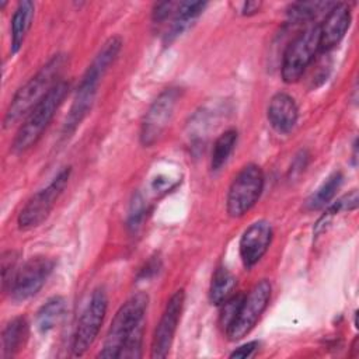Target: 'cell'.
Masks as SVG:
<instances>
[{
  "label": "cell",
  "instance_id": "484cf974",
  "mask_svg": "<svg viewBox=\"0 0 359 359\" xmlns=\"http://www.w3.org/2000/svg\"><path fill=\"white\" fill-rule=\"evenodd\" d=\"M144 216V206H143V201L139 195L135 196L133 202H132V208H130V213H129V222L128 226L132 230H136L140 226V222Z\"/></svg>",
  "mask_w": 359,
  "mask_h": 359
},
{
  "label": "cell",
  "instance_id": "4fadbf2b",
  "mask_svg": "<svg viewBox=\"0 0 359 359\" xmlns=\"http://www.w3.org/2000/svg\"><path fill=\"white\" fill-rule=\"evenodd\" d=\"M351 25V8L346 3H334L320 27V50L335 48Z\"/></svg>",
  "mask_w": 359,
  "mask_h": 359
},
{
  "label": "cell",
  "instance_id": "7c38bea8",
  "mask_svg": "<svg viewBox=\"0 0 359 359\" xmlns=\"http://www.w3.org/2000/svg\"><path fill=\"white\" fill-rule=\"evenodd\" d=\"M272 241V226L266 220L251 223L240 238V257L245 268L254 266L266 252Z\"/></svg>",
  "mask_w": 359,
  "mask_h": 359
},
{
  "label": "cell",
  "instance_id": "2e32d148",
  "mask_svg": "<svg viewBox=\"0 0 359 359\" xmlns=\"http://www.w3.org/2000/svg\"><path fill=\"white\" fill-rule=\"evenodd\" d=\"M208 3L205 1H181L177 3L172 20H171V27L168 32L165 34V43H170L174 41L178 35H181L184 31H187L194 21L202 14Z\"/></svg>",
  "mask_w": 359,
  "mask_h": 359
},
{
  "label": "cell",
  "instance_id": "d4e9b609",
  "mask_svg": "<svg viewBox=\"0 0 359 359\" xmlns=\"http://www.w3.org/2000/svg\"><path fill=\"white\" fill-rule=\"evenodd\" d=\"M17 259L18 254L15 251H7L1 255V278H3V289L7 290L10 286L15 272H17Z\"/></svg>",
  "mask_w": 359,
  "mask_h": 359
},
{
  "label": "cell",
  "instance_id": "9a60e30c",
  "mask_svg": "<svg viewBox=\"0 0 359 359\" xmlns=\"http://www.w3.org/2000/svg\"><path fill=\"white\" fill-rule=\"evenodd\" d=\"M266 116L271 126L279 133H289L297 123L299 109L294 100L286 93H276L266 109Z\"/></svg>",
  "mask_w": 359,
  "mask_h": 359
},
{
  "label": "cell",
  "instance_id": "ba28073f",
  "mask_svg": "<svg viewBox=\"0 0 359 359\" xmlns=\"http://www.w3.org/2000/svg\"><path fill=\"white\" fill-rule=\"evenodd\" d=\"M181 98V88L170 87L165 88L150 105L140 126V142L143 146L149 147L154 144L165 128L168 126L175 105Z\"/></svg>",
  "mask_w": 359,
  "mask_h": 359
},
{
  "label": "cell",
  "instance_id": "ffe728a7",
  "mask_svg": "<svg viewBox=\"0 0 359 359\" xmlns=\"http://www.w3.org/2000/svg\"><path fill=\"white\" fill-rule=\"evenodd\" d=\"M344 181V177L339 171L331 174L306 201V209L307 210H318L323 208H327L334 196L337 195V191L341 188Z\"/></svg>",
  "mask_w": 359,
  "mask_h": 359
},
{
  "label": "cell",
  "instance_id": "9c48e42d",
  "mask_svg": "<svg viewBox=\"0 0 359 359\" xmlns=\"http://www.w3.org/2000/svg\"><path fill=\"white\" fill-rule=\"evenodd\" d=\"M55 268V261L49 257L29 258L22 266H20L7 287L10 297L15 302L27 300L35 296Z\"/></svg>",
  "mask_w": 359,
  "mask_h": 359
},
{
  "label": "cell",
  "instance_id": "52a82bcc",
  "mask_svg": "<svg viewBox=\"0 0 359 359\" xmlns=\"http://www.w3.org/2000/svg\"><path fill=\"white\" fill-rule=\"evenodd\" d=\"M108 309V297L102 287L93 292L86 309L83 310L74 335L72 341V352L74 356L84 355L90 346L94 344L100 328L102 325L104 317Z\"/></svg>",
  "mask_w": 359,
  "mask_h": 359
},
{
  "label": "cell",
  "instance_id": "277c9868",
  "mask_svg": "<svg viewBox=\"0 0 359 359\" xmlns=\"http://www.w3.org/2000/svg\"><path fill=\"white\" fill-rule=\"evenodd\" d=\"M320 50V27L313 24L303 29L287 45L283 52L280 74L285 83L297 81L306 69L313 63L317 52Z\"/></svg>",
  "mask_w": 359,
  "mask_h": 359
},
{
  "label": "cell",
  "instance_id": "83f0119b",
  "mask_svg": "<svg viewBox=\"0 0 359 359\" xmlns=\"http://www.w3.org/2000/svg\"><path fill=\"white\" fill-rule=\"evenodd\" d=\"M258 346H259V342H258V341L247 342V344L238 346L237 349H234V351L230 353V358H238V359L251 358V356L254 355V352L258 349Z\"/></svg>",
  "mask_w": 359,
  "mask_h": 359
},
{
  "label": "cell",
  "instance_id": "5bb4252c",
  "mask_svg": "<svg viewBox=\"0 0 359 359\" xmlns=\"http://www.w3.org/2000/svg\"><path fill=\"white\" fill-rule=\"evenodd\" d=\"M121 48H122V39L119 36H111L98 50L93 62L88 65L77 88L97 93L100 80L102 79L105 72L109 69V66L114 63V60L119 55Z\"/></svg>",
  "mask_w": 359,
  "mask_h": 359
},
{
  "label": "cell",
  "instance_id": "603a6c76",
  "mask_svg": "<svg viewBox=\"0 0 359 359\" xmlns=\"http://www.w3.org/2000/svg\"><path fill=\"white\" fill-rule=\"evenodd\" d=\"M334 3H324V1H300L292 4L289 10V18L294 22H302V21H309L316 17L321 8H330Z\"/></svg>",
  "mask_w": 359,
  "mask_h": 359
},
{
  "label": "cell",
  "instance_id": "e0dca14e",
  "mask_svg": "<svg viewBox=\"0 0 359 359\" xmlns=\"http://www.w3.org/2000/svg\"><path fill=\"white\" fill-rule=\"evenodd\" d=\"M34 11L35 4L29 0H22L17 4L11 18V53H17L21 49L27 34L31 29Z\"/></svg>",
  "mask_w": 359,
  "mask_h": 359
},
{
  "label": "cell",
  "instance_id": "7402d4cb",
  "mask_svg": "<svg viewBox=\"0 0 359 359\" xmlns=\"http://www.w3.org/2000/svg\"><path fill=\"white\" fill-rule=\"evenodd\" d=\"M237 143V130L229 129L223 132L215 142L210 157V168L213 171H219L230 158Z\"/></svg>",
  "mask_w": 359,
  "mask_h": 359
},
{
  "label": "cell",
  "instance_id": "ac0fdd59",
  "mask_svg": "<svg viewBox=\"0 0 359 359\" xmlns=\"http://www.w3.org/2000/svg\"><path fill=\"white\" fill-rule=\"evenodd\" d=\"M28 338V323L24 317H15L4 327L1 332V356H14Z\"/></svg>",
  "mask_w": 359,
  "mask_h": 359
},
{
  "label": "cell",
  "instance_id": "7a4b0ae2",
  "mask_svg": "<svg viewBox=\"0 0 359 359\" xmlns=\"http://www.w3.org/2000/svg\"><path fill=\"white\" fill-rule=\"evenodd\" d=\"M149 304L146 293L130 296L115 313L98 358H118L122 345L137 331L144 330V316Z\"/></svg>",
  "mask_w": 359,
  "mask_h": 359
},
{
  "label": "cell",
  "instance_id": "4316f807",
  "mask_svg": "<svg viewBox=\"0 0 359 359\" xmlns=\"http://www.w3.org/2000/svg\"><path fill=\"white\" fill-rule=\"evenodd\" d=\"M177 3L174 1H163V3H157L153 8V21L157 24L165 21L167 18L172 17L174 10H175Z\"/></svg>",
  "mask_w": 359,
  "mask_h": 359
},
{
  "label": "cell",
  "instance_id": "3957f363",
  "mask_svg": "<svg viewBox=\"0 0 359 359\" xmlns=\"http://www.w3.org/2000/svg\"><path fill=\"white\" fill-rule=\"evenodd\" d=\"M70 84L66 80H60L56 86L49 91V94L28 114L24 123L20 126L11 150L14 153H24L34 147L38 140L42 137L43 132L52 122L56 111L63 104L66 95L69 94Z\"/></svg>",
  "mask_w": 359,
  "mask_h": 359
},
{
  "label": "cell",
  "instance_id": "8fae6325",
  "mask_svg": "<svg viewBox=\"0 0 359 359\" xmlns=\"http://www.w3.org/2000/svg\"><path fill=\"white\" fill-rule=\"evenodd\" d=\"M185 293L184 289L177 290L168 299L160 321L154 330L151 341V358H165L174 341V335L184 309Z\"/></svg>",
  "mask_w": 359,
  "mask_h": 359
},
{
  "label": "cell",
  "instance_id": "d6986e66",
  "mask_svg": "<svg viewBox=\"0 0 359 359\" xmlns=\"http://www.w3.org/2000/svg\"><path fill=\"white\" fill-rule=\"evenodd\" d=\"M66 310H67V304L62 296H53L48 299L36 313V318H35L36 328L42 334L52 331L63 320Z\"/></svg>",
  "mask_w": 359,
  "mask_h": 359
},
{
  "label": "cell",
  "instance_id": "f546056e",
  "mask_svg": "<svg viewBox=\"0 0 359 359\" xmlns=\"http://www.w3.org/2000/svg\"><path fill=\"white\" fill-rule=\"evenodd\" d=\"M259 7H261L259 1H245L243 4V10L241 11H243L244 15H252V14L258 13Z\"/></svg>",
  "mask_w": 359,
  "mask_h": 359
},
{
  "label": "cell",
  "instance_id": "44dd1931",
  "mask_svg": "<svg viewBox=\"0 0 359 359\" xmlns=\"http://www.w3.org/2000/svg\"><path fill=\"white\" fill-rule=\"evenodd\" d=\"M236 287V278L233 273L224 268L217 266L213 272L210 287H209V299L213 304L222 306L229 297H231Z\"/></svg>",
  "mask_w": 359,
  "mask_h": 359
},
{
  "label": "cell",
  "instance_id": "8992f818",
  "mask_svg": "<svg viewBox=\"0 0 359 359\" xmlns=\"http://www.w3.org/2000/svg\"><path fill=\"white\" fill-rule=\"evenodd\" d=\"M70 167L63 168L57 172V175L42 189L35 192L21 209L17 224L20 230H31L39 226L49 216L53 209L56 201L65 191L69 178H70Z\"/></svg>",
  "mask_w": 359,
  "mask_h": 359
},
{
  "label": "cell",
  "instance_id": "30bf717a",
  "mask_svg": "<svg viewBox=\"0 0 359 359\" xmlns=\"http://www.w3.org/2000/svg\"><path fill=\"white\" fill-rule=\"evenodd\" d=\"M271 299V283L266 279L259 280L247 296H244L237 317L227 328V337L230 341H238L244 338L255 327L261 314L265 311Z\"/></svg>",
  "mask_w": 359,
  "mask_h": 359
},
{
  "label": "cell",
  "instance_id": "cb8c5ba5",
  "mask_svg": "<svg viewBox=\"0 0 359 359\" xmlns=\"http://www.w3.org/2000/svg\"><path fill=\"white\" fill-rule=\"evenodd\" d=\"M244 299V294H233L231 297H229L223 304H222V314H220V323L222 325L227 328L233 324L234 318L237 317V313L240 310L241 302Z\"/></svg>",
  "mask_w": 359,
  "mask_h": 359
},
{
  "label": "cell",
  "instance_id": "6da1fadb",
  "mask_svg": "<svg viewBox=\"0 0 359 359\" xmlns=\"http://www.w3.org/2000/svg\"><path fill=\"white\" fill-rule=\"evenodd\" d=\"M66 65V55H53L24 86H21L10 101L4 115V126H10L28 115L60 81V74Z\"/></svg>",
  "mask_w": 359,
  "mask_h": 359
},
{
  "label": "cell",
  "instance_id": "5b68a950",
  "mask_svg": "<svg viewBox=\"0 0 359 359\" xmlns=\"http://www.w3.org/2000/svg\"><path fill=\"white\" fill-rule=\"evenodd\" d=\"M264 172L257 164H247L230 184L226 209L231 217L244 216L259 199L264 189Z\"/></svg>",
  "mask_w": 359,
  "mask_h": 359
},
{
  "label": "cell",
  "instance_id": "f1b7e54d",
  "mask_svg": "<svg viewBox=\"0 0 359 359\" xmlns=\"http://www.w3.org/2000/svg\"><path fill=\"white\" fill-rule=\"evenodd\" d=\"M161 268V261L158 257H151L146 265L140 269V273H139V278H143V279H149L151 276H154L156 273H158Z\"/></svg>",
  "mask_w": 359,
  "mask_h": 359
}]
</instances>
